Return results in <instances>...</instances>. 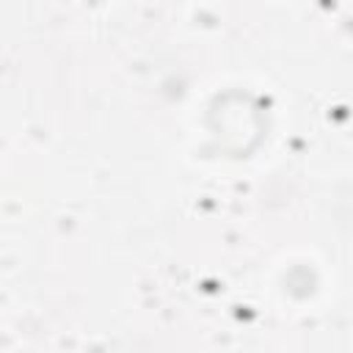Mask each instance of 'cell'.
<instances>
[]
</instances>
